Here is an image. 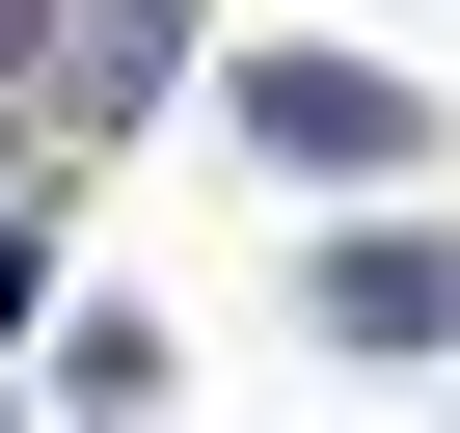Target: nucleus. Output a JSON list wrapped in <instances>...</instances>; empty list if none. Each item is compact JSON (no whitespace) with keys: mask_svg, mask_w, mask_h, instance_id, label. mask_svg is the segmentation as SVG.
I'll list each match as a JSON object with an SVG mask.
<instances>
[{"mask_svg":"<svg viewBox=\"0 0 460 433\" xmlns=\"http://www.w3.org/2000/svg\"><path fill=\"white\" fill-rule=\"evenodd\" d=\"M244 136H271V163H406V109H379V82H298V55L244 82Z\"/></svg>","mask_w":460,"mask_h":433,"instance_id":"f257e3e1","label":"nucleus"}]
</instances>
